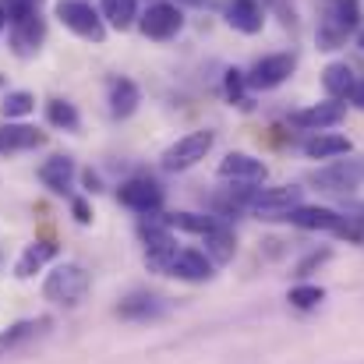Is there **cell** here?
<instances>
[{
	"label": "cell",
	"instance_id": "1",
	"mask_svg": "<svg viewBox=\"0 0 364 364\" xmlns=\"http://www.w3.org/2000/svg\"><path fill=\"white\" fill-rule=\"evenodd\" d=\"M89 287H92V276H89L78 262H64V265H57V269L46 276L43 297L53 301V304H60V308H78V304L85 301Z\"/></svg>",
	"mask_w": 364,
	"mask_h": 364
},
{
	"label": "cell",
	"instance_id": "2",
	"mask_svg": "<svg viewBox=\"0 0 364 364\" xmlns=\"http://www.w3.org/2000/svg\"><path fill=\"white\" fill-rule=\"evenodd\" d=\"M361 7L358 0H329L326 4V18L318 25V50H340L350 36V28L358 25Z\"/></svg>",
	"mask_w": 364,
	"mask_h": 364
},
{
	"label": "cell",
	"instance_id": "3",
	"mask_svg": "<svg viewBox=\"0 0 364 364\" xmlns=\"http://www.w3.org/2000/svg\"><path fill=\"white\" fill-rule=\"evenodd\" d=\"M213 141H216L213 131H188L184 138H177L173 145H166V152H163V166H166L170 173L191 170L195 163H202V159L209 156Z\"/></svg>",
	"mask_w": 364,
	"mask_h": 364
},
{
	"label": "cell",
	"instance_id": "4",
	"mask_svg": "<svg viewBox=\"0 0 364 364\" xmlns=\"http://www.w3.org/2000/svg\"><path fill=\"white\" fill-rule=\"evenodd\" d=\"M308 181H311L318 191L347 195V191H354V188L364 184V156H358V159H336V163L315 170Z\"/></svg>",
	"mask_w": 364,
	"mask_h": 364
},
{
	"label": "cell",
	"instance_id": "5",
	"mask_svg": "<svg viewBox=\"0 0 364 364\" xmlns=\"http://www.w3.org/2000/svg\"><path fill=\"white\" fill-rule=\"evenodd\" d=\"M57 18L64 21V28H71L75 36H82V39H89V43H103V39H107L103 18H100L85 0H60V4H57Z\"/></svg>",
	"mask_w": 364,
	"mask_h": 364
},
{
	"label": "cell",
	"instance_id": "6",
	"mask_svg": "<svg viewBox=\"0 0 364 364\" xmlns=\"http://www.w3.org/2000/svg\"><path fill=\"white\" fill-rule=\"evenodd\" d=\"M297 205H301V188H294V184L265 188L251 198V213L258 220H287Z\"/></svg>",
	"mask_w": 364,
	"mask_h": 364
},
{
	"label": "cell",
	"instance_id": "7",
	"mask_svg": "<svg viewBox=\"0 0 364 364\" xmlns=\"http://www.w3.org/2000/svg\"><path fill=\"white\" fill-rule=\"evenodd\" d=\"M294 68H297L294 53H272V57H262V60H255V64H251V71H247L244 78H247V85H251V89H258V92H269V89L283 85V82L294 75Z\"/></svg>",
	"mask_w": 364,
	"mask_h": 364
},
{
	"label": "cell",
	"instance_id": "8",
	"mask_svg": "<svg viewBox=\"0 0 364 364\" xmlns=\"http://www.w3.org/2000/svg\"><path fill=\"white\" fill-rule=\"evenodd\" d=\"M141 32L149 36V39H173L177 32H181V25H184V14H181V7L177 4H152L145 14H141Z\"/></svg>",
	"mask_w": 364,
	"mask_h": 364
},
{
	"label": "cell",
	"instance_id": "9",
	"mask_svg": "<svg viewBox=\"0 0 364 364\" xmlns=\"http://www.w3.org/2000/svg\"><path fill=\"white\" fill-rule=\"evenodd\" d=\"M117 198H121V205H127L131 213H141V216H149V213H156V209L163 205V188H159L156 181L134 177V181L121 184Z\"/></svg>",
	"mask_w": 364,
	"mask_h": 364
},
{
	"label": "cell",
	"instance_id": "10",
	"mask_svg": "<svg viewBox=\"0 0 364 364\" xmlns=\"http://www.w3.org/2000/svg\"><path fill=\"white\" fill-rule=\"evenodd\" d=\"M265 163L255 159L251 152H230L223 163H220V177L223 181H237V184H262L265 181Z\"/></svg>",
	"mask_w": 364,
	"mask_h": 364
},
{
	"label": "cell",
	"instance_id": "11",
	"mask_svg": "<svg viewBox=\"0 0 364 364\" xmlns=\"http://www.w3.org/2000/svg\"><path fill=\"white\" fill-rule=\"evenodd\" d=\"M343 121V103L329 100V103H315L308 110H294L290 114V124L301 127V131H326V127H336Z\"/></svg>",
	"mask_w": 364,
	"mask_h": 364
},
{
	"label": "cell",
	"instance_id": "12",
	"mask_svg": "<svg viewBox=\"0 0 364 364\" xmlns=\"http://www.w3.org/2000/svg\"><path fill=\"white\" fill-rule=\"evenodd\" d=\"M50 326H53V318H25V322H14L11 329L0 333V358L14 354L18 347H25V343H32V340H39V336H46Z\"/></svg>",
	"mask_w": 364,
	"mask_h": 364
},
{
	"label": "cell",
	"instance_id": "13",
	"mask_svg": "<svg viewBox=\"0 0 364 364\" xmlns=\"http://www.w3.org/2000/svg\"><path fill=\"white\" fill-rule=\"evenodd\" d=\"M287 220H290L294 227H301V230H333V234H340L343 223H347L340 213H333V209H326V205H297Z\"/></svg>",
	"mask_w": 364,
	"mask_h": 364
},
{
	"label": "cell",
	"instance_id": "14",
	"mask_svg": "<svg viewBox=\"0 0 364 364\" xmlns=\"http://www.w3.org/2000/svg\"><path fill=\"white\" fill-rule=\"evenodd\" d=\"M43 36H46V25H43V18H39L36 11L11 25V46H14L18 57H32V53L39 50Z\"/></svg>",
	"mask_w": 364,
	"mask_h": 364
},
{
	"label": "cell",
	"instance_id": "15",
	"mask_svg": "<svg viewBox=\"0 0 364 364\" xmlns=\"http://www.w3.org/2000/svg\"><path fill=\"white\" fill-rule=\"evenodd\" d=\"M170 276L188 279V283H205V279L213 276V258H205V255L195 251V247H181V251L173 255Z\"/></svg>",
	"mask_w": 364,
	"mask_h": 364
},
{
	"label": "cell",
	"instance_id": "16",
	"mask_svg": "<svg viewBox=\"0 0 364 364\" xmlns=\"http://www.w3.org/2000/svg\"><path fill=\"white\" fill-rule=\"evenodd\" d=\"M163 311H166V301L156 294H131L117 304V315L127 322H149V318H159Z\"/></svg>",
	"mask_w": 364,
	"mask_h": 364
},
{
	"label": "cell",
	"instance_id": "17",
	"mask_svg": "<svg viewBox=\"0 0 364 364\" xmlns=\"http://www.w3.org/2000/svg\"><path fill=\"white\" fill-rule=\"evenodd\" d=\"M227 25L244 32V36H255V32H262L265 14L255 0H227Z\"/></svg>",
	"mask_w": 364,
	"mask_h": 364
},
{
	"label": "cell",
	"instance_id": "18",
	"mask_svg": "<svg viewBox=\"0 0 364 364\" xmlns=\"http://www.w3.org/2000/svg\"><path fill=\"white\" fill-rule=\"evenodd\" d=\"M39 181H43L50 191H57V195L71 191V184H75V159H71V156H50V159L39 166Z\"/></svg>",
	"mask_w": 364,
	"mask_h": 364
},
{
	"label": "cell",
	"instance_id": "19",
	"mask_svg": "<svg viewBox=\"0 0 364 364\" xmlns=\"http://www.w3.org/2000/svg\"><path fill=\"white\" fill-rule=\"evenodd\" d=\"M43 141H46V134L36 131V127H25V124H4L0 127V152H21V149H36Z\"/></svg>",
	"mask_w": 364,
	"mask_h": 364
},
{
	"label": "cell",
	"instance_id": "20",
	"mask_svg": "<svg viewBox=\"0 0 364 364\" xmlns=\"http://www.w3.org/2000/svg\"><path fill=\"white\" fill-rule=\"evenodd\" d=\"M138 103H141V92H138V85L131 82V78H117L114 85H110V114L124 121V117H131L134 110H138Z\"/></svg>",
	"mask_w": 364,
	"mask_h": 364
},
{
	"label": "cell",
	"instance_id": "21",
	"mask_svg": "<svg viewBox=\"0 0 364 364\" xmlns=\"http://www.w3.org/2000/svg\"><path fill=\"white\" fill-rule=\"evenodd\" d=\"M57 255V244H50V241H36V244H28L25 251H21V258H18V265H14V276L18 279H28V276H36L50 258Z\"/></svg>",
	"mask_w": 364,
	"mask_h": 364
},
{
	"label": "cell",
	"instance_id": "22",
	"mask_svg": "<svg viewBox=\"0 0 364 364\" xmlns=\"http://www.w3.org/2000/svg\"><path fill=\"white\" fill-rule=\"evenodd\" d=\"M322 85H326V92H329L333 100H347V96L354 92L358 78H354L350 64H329V68L322 71Z\"/></svg>",
	"mask_w": 364,
	"mask_h": 364
},
{
	"label": "cell",
	"instance_id": "23",
	"mask_svg": "<svg viewBox=\"0 0 364 364\" xmlns=\"http://www.w3.org/2000/svg\"><path fill=\"white\" fill-rule=\"evenodd\" d=\"M343 152H350V141L343 138V134H315V138H308L304 141V156L308 159H333V156H343Z\"/></svg>",
	"mask_w": 364,
	"mask_h": 364
},
{
	"label": "cell",
	"instance_id": "24",
	"mask_svg": "<svg viewBox=\"0 0 364 364\" xmlns=\"http://www.w3.org/2000/svg\"><path fill=\"white\" fill-rule=\"evenodd\" d=\"M166 227L209 237V234H216V230H220L223 223H220V220H213V216H195V213H173V216H166Z\"/></svg>",
	"mask_w": 364,
	"mask_h": 364
},
{
	"label": "cell",
	"instance_id": "25",
	"mask_svg": "<svg viewBox=\"0 0 364 364\" xmlns=\"http://www.w3.org/2000/svg\"><path fill=\"white\" fill-rule=\"evenodd\" d=\"M100 11H103V18H107L114 28L124 32V28H131L134 18H138V0H103Z\"/></svg>",
	"mask_w": 364,
	"mask_h": 364
},
{
	"label": "cell",
	"instance_id": "26",
	"mask_svg": "<svg viewBox=\"0 0 364 364\" xmlns=\"http://www.w3.org/2000/svg\"><path fill=\"white\" fill-rule=\"evenodd\" d=\"M32 110H36V96H32V92H7L4 103H0V114H4L7 121H14V117H28Z\"/></svg>",
	"mask_w": 364,
	"mask_h": 364
},
{
	"label": "cell",
	"instance_id": "27",
	"mask_svg": "<svg viewBox=\"0 0 364 364\" xmlns=\"http://www.w3.org/2000/svg\"><path fill=\"white\" fill-rule=\"evenodd\" d=\"M46 117H50L53 127H64V131H75L78 127V110L71 103H64V100H50L46 103Z\"/></svg>",
	"mask_w": 364,
	"mask_h": 364
},
{
	"label": "cell",
	"instance_id": "28",
	"mask_svg": "<svg viewBox=\"0 0 364 364\" xmlns=\"http://www.w3.org/2000/svg\"><path fill=\"white\" fill-rule=\"evenodd\" d=\"M322 297H326L322 287H294L290 290V304L294 308H315V304H322Z\"/></svg>",
	"mask_w": 364,
	"mask_h": 364
},
{
	"label": "cell",
	"instance_id": "29",
	"mask_svg": "<svg viewBox=\"0 0 364 364\" xmlns=\"http://www.w3.org/2000/svg\"><path fill=\"white\" fill-rule=\"evenodd\" d=\"M39 4H43V0H0V11H4V18L14 25V21H21L25 14H32Z\"/></svg>",
	"mask_w": 364,
	"mask_h": 364
},
{
	"label": "cell",
	"instance_id": "30",
	"mask_svg": "<svg viewBox=\"0 0 364 364\" xmlns=\"http://www.w3.org/2000/svg\"><path fill=\"white\" fill-rule=\"evenodd\" d=\"M205 241L213 244V255H216V262H227L230 255H234V234L227 230V227H220L216 234H209Z\"/></svg>",
	"mask_w": 364,
	"mask_h": 364
},
{
	"label": "cell",
	"instance_id": "31",
	"mask_svg": "<svg viewBox=\"0 0 364 364\" xmlns=\"http://www.w3.org/2000/svg\"><path fill=\"white\" fill-rule=\"evenodd\" d=\"M329 255H333L329 247H322V251H311L308 258H301V262H297V276H308L311 269H318L322 262H329Z\"/></svg>",
	"mask_w": 364,
	"mask_h": 364
},
{
	"label": "cell",
	"instance_id": "32",
	"mask_svg": "<svg viewBox=\"0 0 364 364\" xmlns=\"http://www.w3.org/2000/svg\"><path fill=\"white\" fill-rule=\"evenodd\" d=\"M244 85H247L244 71H227V96H230V100H241Z\"/></svg>",
	"mask_w": 364,
	"mask_h": 364
},
{
	"label": "cell",
	"instance_id": "33",
	"mask_svg": "<svg viewBox=\"0 0 364 364\" xmlns=\"http://www.w3.org/2000/svg\"><path fill=\"white\" fill-rule=\"evenodd\" d=\"M71 213H75V220H78V223H92V213H89V202H85V198H75Z\"/></svg>",
	"mask_w": 364,
	"mask_h": 364
},
{
	"label": "cell",
	"instance_id": "34",
	"mask_svg": "<svg viewBox=\"0 0 364 364\" xmlns=\"http://www.w3.org/2000/svg\"><path fill=\"white\" fill-rule=\"evenodd\" d=\"M347 100H350V103H354L358 110H364V82H358V85H354V92H350Z\"/></svg>",
	"mask_w": 364,
	"mask_h": 364
},
{
	"label": "cell",
	"instance_id": "35",
	"mask_svg": "<svg viewBox=\"0 0 364 364\" xmlns=\"http://www.w3.org/2000/svg\"><path fill=\"white\" fill-rule=\"evenodd\" d=\"M358 220H361V223H364V205H358Z\"/></svg>",
	"mask_w": 364,
	"mask_h": 364
},
{
	"label": "cell",
	"instance_id": "36",
	"mask_svg": "<svg viewBox=\"0 0 364 364\" xmlns=\"http://www.w3.org/2000/svg\"><path fill=\"white\" fill-rule=\"evenodd\" d=\"M358 46H361V50H364V32H361V36H358Z\"/></svg>",
	"mask_w": 364,
	"mask_h": 364
},
{
	"label": "cell",
	"instance_id": "37",
	"mask_svg": "<svg viewBox=\"0 0 364 364\" xmlns=\"http://www.w3.org/2000/svg\"><path fill=\"white\" fill-rule=\"evenodd\" d=\"M188 4H205V0H188Z\"/></svg>",
	"mask_w": 364,
	"mask_h": 364
}]
</instances>
